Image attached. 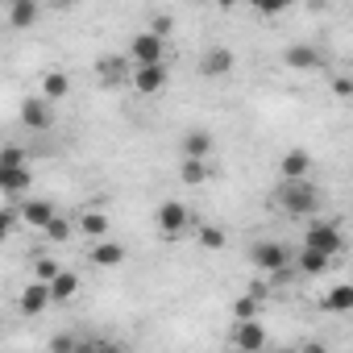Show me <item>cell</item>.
<instances>
[{
  "label": "cell",
  "instance_id": "1",
  "mask_svg": "<svg viewBox=\"0 0 353 353\" xmlns=\"http://www.w3.org/2000/svg\"><path fill=\"white\" fill-rule=\"evenodd\" d=\"M274 204L287 212V216H312L320 208V192L312 179H283L274 188Z\"/></svg>",
  "mask_w": 353,
  "mask_h": 353
},
{
  "label": "cell",
  "instance_id": "2",
  "mask_svg": "<svg viewBox=\"0 0 353 353\" xmlns=\"http://www.w3.org/2000/svg\"><path fill=\"white\" fill-rule=\"evenodd\" d=\"M250 262H254L262 274H283V270L295 262V254H291L287 245H279V241H254V245H250Z\"/></svg>",
  "mask_w": 353,
  "mask_h": 353
},
{
  "label": "cell",
  "instance_id": "3",
  "mask_svg": "<svg viewBox=\"0 0 353 353\" xmlns=\"http://www.w3.org/2000/svg\"><path fill=\"white\" fill-rule=\"evenodd\" d=\"M303 245H312V250H324V254H345V233L336 229V221H312L307 229H303Z\"/></svg>",
  "mask_w": 353,
  "mask_h": 353
},
{
  "label": "cell",
  "instance_id": "4",
  "mask_svg": "<svg viewBox=\"0 0 353 353\" xmlns=\"http://www.w3.org/2000/svg\"><path fill=\"white\" fill-rule=\"evenodd\" d=\"M162 54H166V38H162V34L141 30V34H133V38H129V59H133V67H145V63H166Z\"/></svg>",
  "mask_w": 353,
  "mask_h": 353
},
{
  "label": "cell",
  "instance_id": "5",
  "mask_svg": "<svg viewBox=\"0 0 353 353\" xmlns=\"http://www.w3.org/2000/svg\"><path fill=\"white\" fill-rule=\"evenodd\" d=\"M129 83H133V92H141V96H158V92L170 83V71H166V63H145V67H133Z\"/></svg>",
  "mask_w": 353,
  "mask_h": 353
},
{
  "label": "cell",
  "instance_id": "6",
  "mask_svg": "<svg viewBox=\"0 0 353 353\" xmlns=\"http://www.w3.org/2000/svg\"><path fill=\"white\" fill-rule=\"evenodd\" d=\"M154 221H158V229H162L166 237H174V233H183V229H188L192 212H188V204H179V200H162L158 212H154Z\"/></svg>",
  "mask_w": 353,
  "mask_h": 353
},
{
  "label": "cell",
  "instance_id": "7",
  "mask_svg": "<svg viewBox=\"0 0 353 353\" xmlns=\"http://www.w3.org/2000/svg\"><path fill=\"white\" fill-rule=\"evenodd\" d=\"M229 345H233V349H245V353H254V349H266V328H262L258 320H233Z\"/></svg>",
  "mask_w": 353,
  "mask_h": 353
},
{
  "label": "cell",
  "instance_id": "8",
  "mask_svg": "<svg viewBox=\"0 0 353 353\" xmlns=\"http://www.w3.org/2000/svg\"><path fill=\"white\" fill-rule=\"evenodd\" d=\"M50 104H54V100H46V96H30V100L21 104V125H26V129H38V133L50 129V125H54Z\"/></svg>",
  "mask_w": 353,
  "mask_h": 353
},
{
  "label": "cell",
  "instance_id": "9",
  "mask_svg": "<svg viewBox=\"0 0 353 353\" xmlns=\"http://www.w3.org/2000/svg\"><path fill=\"white\" fill-rule=\"evenodd\" d=\"M50 303H54V291H50V283H42V279H34V283L21 291V312H26V316H42Z\"/></svg>",
  "mask_w": 353,
  "mask_h": 353
},
{
  "label": "cell",
  "instance_id": "10",
  "mask_svg": "<svg viewBox=\"0 0 353 353\" xmlns=\"http://www.w3.org/2000/svg\"><path fill=\"white\" fill-rule=\"evenodd\" d=\"M233 67H237V59H233L229 46H212V50L200 59V75H208V79H221V75H229Z\"/></svg>",
  "mask_w": 353,
  "mask_h": 353
},
{
  "label": "cell",
  "instance_id": "11",
  "mask_svg": "<svg viewBox=\"0 0 353 353\" xmlns=\"http://www.w3.org/2000/svg\"><path fill=\"white\" fill-rule=\"evenodd\" d=\"M0 188H5V196H21L34 188V170L30 166H0Z\"/></svg>",
  "mask_w": 353,
  "mask_h": 353
},
{
  "label": "cell",
  "instance_id": "12",
  "mask_svg": "<svg viewBox=\"0 0 353 353\" xmlns=\"http://www.w3.org/2000/svg\"><path fill=\"white\" fill-rule=\"evenodd\" d=\"M295 266H299V274H307V279H320L328 266H332V254H324V250H312V245H303L299 254H295Z\"/></svg>",
  "mask_w": 353,
  "mask_h": 353
},
{
  "label": "cell",
  "instance_id": "13",
  "mask_svg": "<svg viewBox=\"0 0 353 353\" xmlns=\"http://www.w3.org/2000/svg\"><path fill=\"white\" fill-rule=\"evenodd\" d=\"M279 174L283 179H307L312 174V154L307 150H287L283 162H279Z\"/></svg>",
  "mask_w": 353,
  "mask_h": 353
},
{
  "label": "cell",
  "instance_id": "14",
  "mask_svg": "<svg viewBox=\"0 0 353 353\" xmlns=\"http://www.w3.org/2000/svg\"><path fill=\"white\" fill-rule=\"evenodd\" d=\"M179 154L183 158H208L212 154V133L208 129H188L183 141H179Z\"/></svg>",
  "mask_w": 353,
  "mask_h": 353
},
{
  "label": "cell",
  "instance_id": "15",
  "mask_svg": "<svg viewBox=\"0 0 353 353\" xmlns=\"http://www.w3.org/2000/svg\"><path fill=\"white\" fill-rule=\"evenodd\" d=\"M54 216H59V208H54L50 200H26V208H21V221H26L30 229H46Z\"/></svg>",
  "mask_w": 353,
  "mask_h": 353
},
{
  "label": "cell",
  "instance_id": "16",
  "mask_svg": "<svg viewBox=\"0 0 353 353\" xmlns=\"http://www.w3.org/2000/svg\"><path fill=\"white\" fill-rule=\"evenodd\" d=\"M88 258H92L96 266H121V262H125V245H121V241H108V237H96Z\"/></svg>",
  "mask_w": 353,
  "mask_h": 353
},
{
  "label": "cell",
  "instance_id": "17",
  "mask_svg": "<svg viewBox=\"0 0 353 353\" xmlns=\"http://www.w3.org/2000/svg\"><path fill=\"white\" fill-rule=\"evenodd\" d=\"M283 63H287L291 71H312V67H320V54H316V46H307V42H295V46H287Z\"/></svg>",
  "mask_w": 353,
  "mask_h": 353
},
{
  "label": "cell",
  "instance_id": "18",
  "mask_svg": "<svg viewBox=\"0 0 353 353\" xmlns=\"http://www.w3.org/2000/svg\"><path fill=\"white\" fill-rule=\"evenodd\" d=\"M38 0H9V26L13 30H30L38 21Z\"/></svg>",
  "mask_w": 353,
  "mask_h": 353
},
{
  "label": "cell",
  "instance_id": "19",
  "mask_svg": "<svg viewBox=\"0 0 353 353\" xmlns=\"http://www.w3.org/2000/svg\"><path fill=\"white\" fill-rule=\"evenodd\" d=\"M320 307H324V312H336V316H345V312H353V283H341V287H332V291H324V299H320Z\"/></svg>",
  "mask_w": 353,
  "mask_h": 353
},
{
  "label": "cell",
  "instance_id": "20",
  "mask_svg": "<svg viewBox=\"0 0 353 353\" xmlns=\"http://www.w3.org/2000/svg\"><path fill=\"white\" fill-rule=\"evenodd\" d=\"M67 92H71V75L67 71H46L42 75V96L46 100H67Z\"/></svg>",
  "mask_w": 353,
  "mask_h": 353
},
{
  "label": "cell",
  "instance_id": "21",
  "mask_svg": "<svg viewBox=\"0 0 353 353\" xmlns=\"http://www.w3.org/2000/svg\"><path fill=\"white\" fill-rule=\"evenodd\" d=\"M50 291H54V303H67V299L79 291V274H75V270H59V274L50 279Z\"/></svg>",
  "mask_w": 353,
  "mask_h": 353
},
{
  "label": "cell",
  "instance_id": "22",
  "mask_svg": "<svg viewBox=\"0 0 353 353\" xmlns=\"http://www.w3.org/2000/svg\"><path fill=\"white\" fill-rule=\"evenodd\" d=\"M179 179H183L188 188H204V183H208V166H204V158H183Z\"/></svg>",
  "mask_w": 353,
  "mask_h": 353
},
{
  "label": "cell",
  "instance_id": "23",
  "mask_svg": "<svg viewBox=\"0 0 353 353\" xmlns=\"http://www.w3.org/2000/svg\"><path fill=\"white\" fill-rule=\"evenodd\" d=\"M75 229H79L75 221H67V216H54V221H50V225L42 229V233H46V241L63 245V241H71V237H75Z\"/></svg>",
  "mask_w": 353,
  "mask_h": 353
},
{
  "label": "cell",
  "instance_id": "24",
  "mask_svg": "<svg viewBox=\"0 0 353 353\" xmlns=\"http://www.w3.org/2000/svg\"><path fill=\"white\" fill-rule=\"evenodd\" d=\"M258 312H262V299L254 291H245V295L233 299V320H258Z\"/></svg>",
  "mask_w": 353,
  "mask_h": 353
},
{
  "label": "cell",
  "instance_id": "25",
  "mask_svg": "<svg viewBox=\"0 0 353 353\" xmlns=\"http://www.w3.org/2000/svg\"><path fill=\"white\" fill-rule=\"evenodd\" d=\"M79 233H88L92 241L104 237V233H108V216H104V212H83V216H79Z\"/></svg>",
  "mask_w": 353,
  "mask_h": 353
},
{
  "label": "cell",
  "instance_id": "26",
  "mask_svg": "<svg viewBox=\"0 0 353 353\" xmlns=\"http://www.w3.org/2000/svg\"><path fill=\"white\" fill-rule=\"evenodd\" d=\"M200 245L204 250H225V233L216 225H200Z\"/></svg>",
  "mask_w": 353,
  "mask_h": 353
},
{
  "label": "cell",
  "instance_id": "27",
  "mask_svg": "<svg viewBox=\"0 0 353 353\" xmlns=\"http://www.w3.org/2000/svg\"><path fill=\"white\" fill-rule=\"evenodd\" d=\"M59 270H63V266H59L54 258H46V254H42V258H34V279H42V283H50V279H54Z\"/></svg>",
  "mask_w": 353,
  "mask_h": 353
},
{
  "label": "cell",
  "instance_id": "28",
  "mask_svg": "<svg viewBox=\"0 0 353 353\" xmlns=\"http://www.w3.org/2000/svg\"><path fill=\"white\" fill-rule=\"evenodd\" d=\"M295 5V0H254V9L262 13V17H279V13H287Z\"/></svg>",
  "mask_w": 353,
  "mask_h": 353
},
{
  "label": "cell",
  "instance_id": "29",
  "mask_svg": "<svg viewBox=\"0 0 353 353\" xmlns=\"http://www.w3.org/2000/svg\"><path fill=\"white\" fill-rule=\"evenodd\" d=\"M75 349H83L71 332H59V336H50V353H75Z\"/></svg>",
  "mask_w": 353,
  "mask_h": 353
},
{
  "label": "cell",
  "instance_id": "30",
  "mask_svg": "<svg viewBox=\"0 0 353 353\" xmlns=\"http://www.w3.org/2000/svg\"><path fill=\"white\" fill-rule=\"evenodd\" d=\"M332 96L353 100V79H349V75H332Z\"/></svg>",
  "mask_w": 353,
  "mask_h": 353
},
{
  "label": "cell",
  "instance_id": "31",
  "mask_svg": "<svg viewBox=\"0 0 353 353\" xmlns=\"http://www.w3.org/2000/svg\"><path fill=\"white\" fill-rule=\"evenodd\" d=\"M0 166H26V150H21V145H5V158H0Z\"/></svg>",
  "mask_w": 353,
  "mask_h": 353
},
{
  "label": "cell",
  "instance_id": "32",
  "mask_svg": "<svg viewBox=\"0 0 353 353\" xmlns=\"http://www.w3.org/2000/svg\"><path fill=\"white\" fill-rule=\"evenodd\" d=\"M121 67H125L121 59H104V63H100V75H104L108 83H117V75H121Z\"/></svg>",
  "mask_w": 353,
  "mask_h": 353
},
{
  "label": "cell",
  "instance_id": "33",
  "mask_svg": "<svg viewBox=\"0 0 353 353\" xmlns=\"http://www.w3.org/2000/svg\"><path fill=\"white\" fill-rule=\"evenodd\" d=\"M150 30H154V34H162V38H170V30H174V26H170V17H162V13H158V17H150Z\"/></svg>",
  "mask_w": 353,
  "mask_h": 353
},
{
  "label": "cell",
  "instance_id": "34",
  "mask_svg": "<svg viewBox=\"0 0 353 353\" xmlns=\"http://www.w3.org/2000/svg\"><path fill=\"white\" fill-rule=\"evenodd\" d=\"M0 221H5V233H13L17 229V208H5V212H0Z\"/></svg>",
  "mask_w": 353,
  "mask_h": 353
},
{
  "label": "cell",
  "instance_id": "35",
  "mask_svg": "<svg viewBox=\"0 0 353 353\" xmlns=\"http://www.w3.org/2000/svg\"><path fill=\"white\" fill-rule=\"evenodd\" d=\"M250 291H254V295H258V299H266V291H270V287H266V283H262V279H254V283H250Z\"/></svg>",
  "mask_w": 353,
  "mask_h": 353
},
{
  "label": "cell",
  "instance_id": "36",
  "mask_svg": "<svg viewBox=\"0 0 353 353\" xmlns=\"http://www.w3.org/2000/svg\"><path fill=\"white\" fill-rule=\"evenodd\" d=\"M237 5V0H216V9H233Z\"/></svg>",
  "mask_w": 353,
  "mask_h": 353
}]
</instances>
